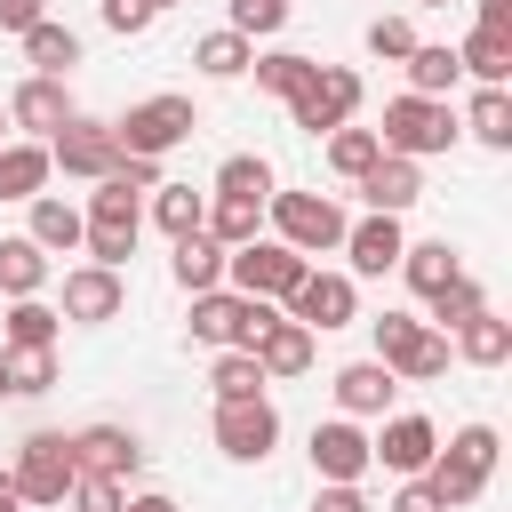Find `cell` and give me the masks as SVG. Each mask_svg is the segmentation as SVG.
Here are the masks:
<instances>
[{
  "instance_id": "obj_19",
  "label": "cell",
  "mask_w": 512,
  "mask_h": 512,
  "mask_svg": "<svg viewBox=\"0 0 512 512\" xmlns=\"http://www.w3.org/2000/svg\"><path fill=\"white\" fill-rule=\"evenodd\" d=\"M400 248H408V232H400V216H360V224H344V256H352V280H376V272H392L400 264Z\"/></svg>"
},
{
  "instance_id": "obj_22",
  "label": "cell",
  "mask_w": 512,
  "mask_h": 512,
  "mask_svg": "<svg viewBox=\"0 0 512 512\" xmlns=\"http://www.w3.org/2000/svg\"><path fill=\"white\" fill-rule=\"evenodd\" d=\"M248 352H256V368H264V376H304V368H312V328L272 312V320H264V336H256Z\"/></svg>"
},
{
  "instance_id": "obj_50",
  "label": "cell",
  "mask_w": 512,
  "mask_h": 512,
  "mask_svg": "<svg viewBox=\"0 0 512 512\" xmlns=\"http://www.w3.org/2000/svg\"><path fill=\"white\" fill-rule=\"evenodd\" d=\"M40 24V0H0V32H32Z\"/></svg>"
},
{
  "instance_id": "obj_7",
  "label": "cell",
  "mask_w": 512,
  "mask_h": 512,
  "mask_svg": "<svg viewBox=\"0 0 512 512\" xmlns=\"http://www.w3.org/2000/svg\"><path fill=\"white\" fill-rule=\"evenodd\" d=\"M200 128V112H192V96H144V104H128V120H112V136H120V152H144V160H160V152H176L184 136Z\"/></svg>"
},
{
  "instance_id": "obj_48",
  "label": "cell",
  "mask_w": 512,
  "mask_h": 512,
  "mask_svg": "<svg viewBox=\"0 0 512 512\" xmlns=\"http://www.w3.org/2000/svg\"><path fill=\"white\" fill-rule=\"evenodd\" d=\"M392 512H448V504L432 496V480H424V472H408V480H400V496H392Z\"/></svg>"
},
{
  "instance_id": "obj_5",
  "label": "cell",
  "mask_w": 512,
  "mask_h": 512,
  "mask_svg": "<svg viewBox=\"0 0 512 512\" xmlns=\"http://www.w3.org/2000/svg\"><path fill=\"white\" fill-rule=\"evenodd\" d=\"M368 328H376V360H384L400 384H432V376H448V336H440L432 320L384 312V320H368Z\"/></svg>"
},
{
  "instance_id": "obj_42",
  "label": "cell",
  "mask_w": 512,
  "mask_h": 512,
  "mask_svg": "<svg viewBox=\"0 0 512 512\" xmlns=\"http://www.w3.org/2000/svg\"><path fill=\"white\" fill-rule=\"evenodd\" d=\"M0 376H8V392H48L56 384V352H0Z\"/></svg>"
},
{
  "instance_id": "obj_34",
  "label": "cell",
  "mask_w": 512,
  "mask_h": 512,
  "mask_svg": "<svg viewBox=\"0 0 512 512\" xmlns=\"http://www.w3.org/2000/svg\"><path fill=\"white\" fill-rule=\"evenodd\" d=\"M456 128H472L488 152H512V88H480V96H472V112H464Z\"/></svg>"
},
{
  "instance_id": "obj_54",
  "label": "cell",
  "mask_w": 512,
  "mask_h": 512,
  "mask_svg": "<svg viewBox=\"0 0 512 512\" xmlns=\"http://www.w3.org/2000/svg\"><path fill=\"white\" fill-rule=\"evenodd\" d=\"M416 8H448V0H416Z\"/></svg>"
},
{
  "instance_id": "obj_56",
  "label": "cell",
  "mask_w": 512,
  "mask_h": 512,
  "mask_svg": "<svg viewBox=\"0 0 512 512\" xmlns=\"http://www.w3.org/2000/svg\"><path fill=\"white\" fill-rule=\"evenodd\" d=\"M152 8H176V0H152Z\"/></svg>"
},
{
  "instance_id": "obj_55",
  "label": "cell",
  "mask_w": 512,
  "mask_h": 512,
  "mask_svg": "<svg viewBox=\"0 0 512 512\" xmlns=\"http://www.w3.org/2000/svg\"><path fill=\"white\" fill-rule=\"evenodd\" d=\"M0 400H8V376H0Z\"/></svg>"
},
{
  "instance_id": "obj_37",
  "label": "cell",
  "mask_w": 512,
  "mask_h": 512,
  "mask_svg": "<svg viewBox=\"0 0 512 512\" xmlns=\"http://www.w3.org/2000/svg\"><path fill=\"white\" fill-rule=\"evenodd\" d=\"M312 72H320V56H304V48H272V56H256V88H264V96H280V104H288Z\"/></svg>"
},
{
  "instance_id": "obj_38",
  "label": "cell",
  "mask_w": 512,
  "mask_h": 512,
  "mask_svg": "<svg viewBox=\"0 0 512 512\" xmlns=\"http://www.w3.org/2000/svg\"><path fill=\"white\" fill-rule=\"evenodd\" d=\"M152 216H160V232H168V240H184V232H200L208 192H192V184H152Z\"/></svg>"
},
{
  "instance_id": "obj_21",
  "label": "cell",
  "mask_w": 512,
  "mask_h": 512,
  "mask_svg": "<svg viewBox=\"0 0 512 512\" xmlns=\"http://www.w3.org/2000/svg\"><path fill=\"white\" fill-rule=\"evenodd\" d=\"M64 336V312L40 304V296H8V320H0V352H56Z\"/></svg>"
},
{
  "instance_id": "obj_20",
  "label": "cell",
  "mask_w": 512,
  "mask_h": 512,
  "mask_svg": "<svg viewBox=\"0 0 512 512\" xmlns=\"http://www.w3.org/2000/svg\"><path fill=\"white\" fill-rule=\"evenodd\" d=\"M312 472H320V480H360V472H368V432H360L352 416L312 424Z\"/></svg>"
},
{
  "instance_id": "obj_25",
  "label": "cell",
  "mask_w": 512,
  "mask_h": 512,
  "mask_svg": "<svg viewBox=\"0 0 512 512\" xmlns=\"http://www.w3.org/2000/svg\"><path fill=\"white\" fill-rule=\"evenodd\" d=\"M224 240H208V232H184L176 240V256H168V272H176V288L184 296H200V288H224Z\"/></svg>"
},
{
  "instance_id": "obj_17",
  "label": "cell",
  "mask_w": 512,
  "mask_h": 512,
  "mask_svg": "<svg viewBox=\"0 0 512 512\" xmlns=\"http://www.w3.org/2000/svg\"><path fill=\"white\" fill-rule=\"evenodd\" d=\"M352 184H360V200H368L376 216H408V208L424 200V176H416V160H400V152H376Z\"/></svg>"
},
{
  "instance_id": "obj_36",
  "label": "cell",
  "mask_w": 512,
  "mask_h": 512,
  "mask_svg": "<svg viewBox=\"0 0 512 512\" xmlns=\"http://www.w3.org/2000/svg\"><path fill=\"white\" fill-rule=\"evenodd\" d=\"M192 64H200L208 80H240V72L256 64V48H248V40H240V32L224 24V32H200V48H192Z\"/></svg>"
},
{
  "instance_id": "obj_9",
  "label": "cell",
  "mask_w": 512,
  "mask_h": 512,
  "mask_svg": "<svg viewBox=\"0 0 512 512\" xmlns=\"http://www.w3.org/2000/svg\"><path fill=\"white\" fill-rule=\"evenodd\" d=\"M360 112V72H344V64H320L296 96H288V120L304 128V136H328V128H344Z\"/></svg>"
},
{
  "instance_id": "obj_13",
  "label": "cell",
  "mask_w": 512,
  "mask_h": 512,
  "mask_svg": "<svg viewBox=\"0 0 512 512\" xmlns=\"http://www.w3.org/2000/svg\"><path fill=\"white\" fill-rule=\"evenodd\" d=\"M120 304H128V280L112 272V264H72L64 272V320H80V328H104V320H120Z\"/></svg>"
},
{
  "instance_id": "obj_10",
  "label": "cell",
  "mask_w": 512,
  "mask_h": 512,
  "mask_svg": "<svg viewBox=\"0 0 512 512\" xmlns=\"http://www.w3.org/2000/svg\"><path fill=\"white\" fill-rule=\"evenodd\" d=\"M48 168H64V176H80V184L112 176V168H120V136H112V120H88V112H72V120L48 136Z\"/></svg>"
},
{
  "instance_id": "obj_8",
  "label": "cell",
  "mask_w": 512,
  "mask_h": 512,
  "mask_svg": "<svg viewBox=\"0 0 512 512\" xmlns=\"http://www.w3.org/2000/svg\"><path fill=\"white\" fill-rule=\"evenodd\" d=\"M72 472H80V464H72V432H24V440H16V472H8V480H16L24 504H64Z\"/></svg>"
},
{
  "instance_id": "obj_35",
  "label": "cell",
  "mask_w": 512,
  "mask_h": 512,
  "mask_svg": "<svg viewBox=\"0 0 512 512\" xmlns=\"http://www.w3.org/2000/svg\"><path fill=\"white\" fill-rule=\"evenodd\" d=\"M424 304H432V328H440V336H456L472 312H488V288H480L472 272H456V280H448V288H432Z\"/></svg>"
},
{
  "instance_id": "obj_45",
  "label": "cell",
  "mask_w": 512,
  "mask_h": 512,
  "mask_svg": "<svg viewBox=\"0 0 512 512\" xmlns=\"http://www.w3.org/2000/svg\"><path fill=\"white\" fill-rule=\"evenodd\" d=\"M288 24V0H232V32L256 40V32H280Z\"/></svg>"
},
{
  "instance_id": "obj_44",
  "label": "cell",
  "mask_w": 512,
  "mask_h": 512,
  "mask_svg": "<svg viewBox=\"0 0 512 512\" xmlns=\"http://www.w3.org/2000/svg\"><path fill=\"white\" fill-rule=\"evenodd\" d=\"M408 48H416V24H408V16H376V24H368V56L408 64Z\"/></svg>"
},
{
  "instance_id": "obj_49",
  "label": "cell",
  "mask_w": 512,
  "mask_h": 512,
  "mask_svg": "<svg viewBox=\"0 0 512 512\" xmlns=\"http://www.w3.org/2000/svg\"><path fill=\"white\" fill-rule=\"evenodd\" d=\"M472 24H480V32H504V40H512V0H472Z\"/></svg>"
},
{
  "instance_id": "obj_24",
  "label": "cell",
  "mask_w": 512,
  "mask_h": 512,
  "mask_svg": "<svg viewBox=\"0 0 512 512\" xmlns=\"http://www.w3.org/2000/svg\"><path fill=\"white\" fill-rule=\"evenodd\" d=\"M24 208H32V224H24V240H40L48 256H72V248H80V232H88V216H80L72 200H56V192H32Z\"/></svg>"
},
{
  "instance_id": "obj_39",
  "label": "cell",
  "mask_w": 512,
  "mask_h": 512,
  "mask_svg": "<svg viewBox=\"0 0 512 512\" xmlns=\"http://www.w3.org/2000/svg\"><path fill=\"white\" fill-rule=\"evenodd\" d=\"M208 384H216V400H256V392H264L272 376L256 368V352H240V344H224V352H216V376H208Z\"/></svg>"
},
{
  "instance_id": "obj_41",
  "label": "cell",
  "mask_w": 512,
  "mask_h": 512,
  "mask_svg": "<svg viewBox=\"0 0 512 512\" xmlns=\"http://www.w3.org/2000/svg\"><path fill=\"white\" fill-rule=\"evenodd\" d=\"M216 192H232V200H272V168H264L256 152H232V160L216 168Z\"/></svg>"
},
{
  "instance_id": "obj_46",
  "label": "cell",
  "mask_w": 512,
  "mask_h": 512,
  "mask_svg": "<svg viewBox=\"0 0 512 512\" xmlns=\"http://www.w3.org/2000/svg\"><path fill=\"white\" fill-rule=\"evenodd\" d=\"M152 16H160V8H152V0H104V24H112V32H120V40H136V32H144V24H152Z\"/></svg>"
},
{
  "instance_id": "obj_53",
  "label": "cell",
  "mask_w": 512,
  "mask_h": 512,
  "mask_svg": "<svg viewBox=\"0 0 512 512\" xmlns=\"http://www.w3.org/2000/svg\"><path fill=\"white\" fill-rule=\"evenodd\" d=\"M0 144H8V104H0Z\"/></svg>"
},
{
  "instance_id": "obj_12",
  "label": "cell",
  "mask_w": 512,
  "mask_h": 512,
  "mask_svg": "<svg viewBox=\"0 0 512 512\" xmlns=\"http://www.w3.org/2000/svg\"><path fill=\"white\" fill-rule=\"evenodd\" d=\"M288 304H296L288 320H304L312 336H328V328H352V320H360V288H352V272H304Z\"/></svg>"
},
{
  "instance_id": "obj_43",
  "label": "cell",
  "mask_w": 512,
  "mask_h": 512,
  "mask_svg": "<svg viewBox=\"0 0 512 512\" xmlns=\"http://www.w3.org/2000/svg\"><path fill=\"white\" fill-rule=\"evenodd\" d=\"M64 504H72V512H120V504H128V480H104V472H72Z\"/></svg>"
},
{
  "instance_id": "obj_14",
  "label": "cell",
  "mask_w": 512,
  "mask_h": 512,
  "mask_svg": "<svg viewBox=\"0 0 512 512\" xmlns=\"http://www.w3.org/2000/svg\"><path fill=\"white\" fill-rule=\"evenodd\" d=\"M64 120H72V88H64L56 72L16 80V96H8V128H32V144H48Z\"/></svg>"
},
{
  "instance_id": "obj_52",
  "label": "cell",
  "mask_w": 512,
  "mask_h": 512,
  "mask_svg": "<svg viewBox=\"0 0 512 512\" xmlns=\"http://www.w3.org/2000/svg\"><path fill=\"white\" fill-rule=\"evenodd\" d=\"M0 512H24V496H16V480L0 472Z\"/></svg>"
},
{
  "instance_id": "obj_16",
  "label": "cell",
  "mask_w": 512,
  "mask_h": 512,
  "mask_svg": "<svg viewBox=\"0 0 512 512\" xmlns=\"http://www.w3.org/2000/svg\"><path fill=\"white\" fill-rule=\"evenodd\" d=\"M72 464H80V472H104V480H136L144 440H136L128 424H80V432H72Z\"/></svg>"
},
{
  "instance_id": "obj_18",
  "label": "cell",
  "mask_w": 512,
  "mask_h": 512,
  "mask_svg": "<svg viewBox=\"0 0 512 512\" xmlns=\"http://www.w3.org/2000/svg\"><path fill=\"white\" fill-rule=\"evenodd\" d=\"M432 448H440V432H432V416H384V432L368 440V464H384V472H424L432 464Z\"/></svg>"
},
{
  "instance_id": "obj_4",
  "label": "cell",
  "mask_w": 512,
  "mask_h": 512,
  "mask_svg": "<svg viewBox=\"0 0 512 512\" xmlns=\"http://www.w3.org/2000/svg\"><path fill=\"white\" fill-rule=\"evenodd\" d=\"M304 272H312V256H296L288 240H264V232L240 240V248L224 256V280H232L240 296H264V304H288Z\"/></svg>"
},
{
  "instance_id": "obj_27",
  "label": "cell",
  "mask_w": 512,
  "mask_h": 512,
  "mask_svg": "<svg viewBox=\"0 0 512 512\" xmlns=\"http://www.w3.org/2000/svg\"><path fill=\"white\" fill-rule=\"evenodd\" d=\"M392 272H408V288H416V296H432V288H448V280L464 272V256H456L448 240H408Z\"/></svg>"
},
{
  "instance_id": "obj_6",
  "label": "cell",
  "mask_w": 512,
  "mask_h": 512,
  "mask_svg": "<svg viewBox=\"0 0 512 512\" xmlns=\"http://www.w3.org/2000/svg\"><path fill=\"white\" fill-rule=\"evenodd\" d=\"M272 208V240H288L296 256H328V248H344V208L328 200V192H272L264 200Z\"/></svg>"
},
{
  "instance_id": "obj_26",
  "label": "cell",
  "mask_w": 512,
  "mask_h": 512,
  "mask_svg": "<svg viewBox=\"0 0 512 512\" xmlns=\"http://www.w3.org/2000/svg\"><path fill=\"white\" fill-rule=\"evenodd\" d=\"M48 144H32V136H8L0 144V200H32V192H48Z\"/></svg>"
},
{
  "instance_id": "obj_40",
  "label": "cell",
  "mask_w": 512,
  "mask_h": 512,
  "mask_svg": "<svg viewBox=\"0 0 512 512\" xmlns=\"http://www.w3.org/2000/svg\"><path fill=\"white\" fill-rule=\"evenodd\" d=\"M376 152H384V144H376V128H352V120H344V128H328V168H336V176H360Z\"/></svg>"
},
{
  "instance_id": "obj_33",
  "label": "cell",
  "mask_w": 512,
  "mask_h": 512,
  "mask_svg": "<svg viewBox=\"0 0 512 512\" xmlns=\"http://www.w3.org/2000/svg\"><path fill=\"white\" fill-rule=\"evenodd\" d=\"M24 64H32V72H56V80H64V72L80 64V32H64V24H48V16H40V24L24 32Z\"/></svg>"
},
{
  "instance_id": "obj_15",
  "label": "cell",
  "mask_w": 512,
  "mask_h": 512,
  "mask_svg": "<svg viewBox=\"0 0 512 512\" xmlns=\"http://www.w3.org/2000/svg\"><path fill=\"white\" fill-rule=\"evenodd\" d=\"M264 296H240V288H200L192 296V344H248V320H256Z\"/></svg>"
},
{
  "instance_id": "obj_31",
  "label": "cell",
  "mask_w": 512,
  "mask_h": 512,
  "mask_svg": "<svg viewBox=\"0 0 512 512\" xmlns=\"http://www.w3.org/2000/svg\"><path fill=\"white\" fill-rule=\"evenodd\" d=\"M200 232H208V240H224V248H240V240H256V232H264V200H232V192H216V200H208V216H200Z\"/></svg>"
},
{
  "instance_id": "obj_47",
  "label": "cell",
  "mask_w": 512,
  "mask_h": 512,
  "mask_svg": "<svg viewBox=\"0 0 512 512\" xmlns=\"http://www.w3.org/2000/svg\"><path fill=\"white\" fill-rule=\"evenodd\" d=\"M312 512H368V496H360V480H320Z\"/></svg>"
},
{
  "instance_id": "obj_2",
  "label": "cell",
  "mask_w": 512,
  "mask_h": 512,
  "mask_svg": "<svg viewBox=\"0 0 512 512\" xmlns=\"http://www.w3.org/2000/svg\"><path fill=\"white\" fill-rule=\"evenodd\" d=\"M456 136H464V128H456V112H448L440 96H416V88H408V96H392V104H384V128H376V144H384V152H400V160H432V152H448Z\"/></svg>"
},
{
  "instance_id": "obj_29",
  "label": "cell",
  "mask_w": 512,
  "mask_h": 512,
  "mask_svg": "<svg viewBox=\"0 0 512 512\" xmlns=\"http://www.w3.org/2000/svg\"><path fill=\"white\" fill-rule=\"evenodd\" d=\"M456 64H464V72H472L480 88H504V80H512V40H504V32H480V24H472V32H464V48H456Z\"/></svg>"
},
{
  "instance_id": "obj_30",
  "label": "cell",
  "mask_w": 512,
  "mask_h": 512,
  "mask_svg": "<svg viewBox=\"0 0 512 512\" xmlns=\"http://www.w3.org/2000/svg\"><path fill=\"white\" fill-rule=\"evenodd\" d=\"M456 80H464V64H456L448 40H416V48H408V88H416V96H448Z\"/></svg>"
},
{
  "instance_id": "obj_3",
  "label": "cell",
  "mask_w": 512,
  "mask_h": 512,
  "mask_svg": "<svg viewBox=\"0 0 512 512\" xmlns=\"http://www.w3.org/2000/svg\"><path fill=\"white\" fill-rule=\"evenodd\" d=\"M488 472H496V424H464L448 448H432V464H424V480H432V496L456 512V504H472L480 488H488Z\"/></svg>"
},
{
  "instance_id": "obj_51",
  "label": "cell",
  "mask_w": 512,
  "mask_h": 512,
  "mask_svg": "<svg viewBox=\"0 0 512 512\" xmlns=\"http://www.w3.org/2000/svg\"><path fill=\"white\" fill-rule=\"evenodd\" d=\"M120 512H176V504H168V496H128Z\"/></svg>"
},
{
  "instance_id": "obj_57",
  "label": "cell",
  "mask_w": 512,
  "mask_h": 512,
  "mask_svg": "<svg viewBox=\"0 0 512 512\" xmlns=\"http://www.w3.org/2000/svg\"><path fill=\"white\" fill-rule=\"evenodd\" d=\"M288 8H296V0H288Z\"/></svg>"
},
{
  "instance_id": "obj_28",
  "label": "cell",
  "mask_w": 512,
  "mask_h": 512,
  "mask_svg": "<svg viewBox=\"0 0 512 512\" xmlns=\"http://www.w3.org/2000/svg\"><path fill=\"white\" fill-rule=\"evenodd\" d=\"M40 288H48V248L8 232L0 240V296H40Z\"/></svg>"
},
{
  "instance_id": "obj_23",
  "label": "cell",
  "mask_w": 512,
  "mask_h": 512,
  "mask_svg": "<svg viewBox=\"0 0 512 512\" xmlns=\"http://www.w3.org/2000/svg\"><path fill=\"white\" fill-rule=\"evenodd\" d=\"M392 392H400V376H392L384 360H352V368H336V408H344V416H384Z\"/></svg>"
},
{
  "instance_id": "obj_32",
  "label": "cell",
  "mask_w": 512,
  "mask_h": 512,
  "mask_svg": "<svg viewBox=\"0 0 512 512\" xmlns=\"http://www.w3.org/2000/svg\"><path fill=\"white\" fill-rule=\"evenodd\" d=\"M456 352H464L472 368H504V360H512V320H496V312H472V320L456 328Z\"/></svg>"
},
{
  "instance_id": "obj_11",
  "label": "cell",
  "mask_w": 512,
  "mask_h": 512,
  "mask_svg": "<svg viewBox=\"0 0 512 512\" xmlns=\"http://www.w3.org/2000/svg\"><path fill=\"white\" fill-rule=\"evenodd\" d=\"M272 440H280V408H272L264 392H256V400H216V448H224L232 464H264Z\"/></svg>"
},
{
  "instance_id": "obj_1",
  "label": "cell",
  "mask_w": 512,
  "mask_h": 512,
  "mask_svg": "<svg viewBox=\"0 0 512 512\" xmlns=\"http://www.w3.org/2000/svg\"><path fill=\"white\" fill-rule=\"evenodd\" d=\"M136 232H144V208H136V184H120V176H96V192H88V232H80V248H88V264H128L136 256Z\"/></svg>"
}]
</instances>
